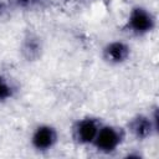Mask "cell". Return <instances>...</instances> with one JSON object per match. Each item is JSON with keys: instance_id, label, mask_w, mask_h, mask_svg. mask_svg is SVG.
Returning <instances> with one entry per match:
<instances>
[{"instance_id": "1", "label": "cell", "mask_w": 159, "mask_h": 159, "mask_svg": "<svg viewBox=\"0 0 159 159\" xmlns=\"http://www.w3.org/2000/svg\"><path fill=\"white\" fill-rule=\"evenodd\" d=\"M123 139L124 132L122 128L114 125H101L92 144L98 152L103 154H111L118 149Z\"/></svg>"}, {"instance_id": "2", "label": "cell", "mask_w": 159, "mask_h": 159, "mask_svg": "<svg viewBox=\"0 0 159 159\" xmlns=\"http://www.w3.org/2000/svg\"><path fill=\"white\" fill-rule=\"evenodd\" d=\"M154 26H155L154 16L147 9L142 6H135L132 9L129 14L125 29H128V31L133 32L134 35L142 36L150 32L154 29Z\"/></svg>"}, {"instance_id": "3", "label": "cell", "mask_w": 159, "mask_h": 159, "mask_svg": "<svg viewBox=\"0 0 159 159\" xmlns=\"http://www.w3.org/2000/svg\"><path fill=\"white\" fill-rule=\"evenodd\" d=\"M101 125H102L101 122L96 118L87 117V118L80 119L73 124L72 137L75 142L81 145L92 144Z\"/></svg>"}, {"instance_id": "4", "label": "cell", "mask_w": 159, "mask_h": 159, "mask_svg": "<svg viewBox=\"0 0 159 159\" xmlns=\"http://www.w3.org/2000/svg\"><path fill=\"white\" fill-rule=\"evenodd\" d=\"M128 128L130 133L137 138V139H147L153 134V132L158 130V116L157 111L154 113V117L150 118L144 114H138L135 116L128 124Z\"/></svg>"}, {"instance_id": "5", "label": "cell", "mask_w": 159, "mask_h": 159, "mask_svg": "<svg viewBox=\"0 0 159 159\" xmlns=\"http://www.w3.org/2000/svg\"><path fill=\"white\" fill-rule=\"evenodd\" d=\"M57 139V130L52 125L42 124L34 130L31 137V145L39 152H47L55 147Z\"/></svg>"}, {"instance_id": "6", "label": "cell", "mask_w": 159, "mask_h": 159, "mask_svg": "<svg viewBox=\"0 0 159 159\" xmlns=\"http://www.w3.org/2000/svg\"><path fill=\"white\" fill-rule=\"evenodd\" d=\"M129 53H130V48L127 43L122 41H113L104 47L103 57L107 62L118 65L127 61V58L129 57Z\"/></svg>"}, {"instance_id": "7", "label": "cell", "mask_w": 159, "mask_h": 159, "mask_svg": "<svg viewBox=\"0 0 159 159\" xmlns=\"http://www.w3.org/2000/svg\"><path fill=\"white\" fill-rule=\"evenodd\" d=\"M40 50H41V46H40V42H39V39L30 35L24 45H22V52L25 55V57L30 61V60H35L37 58V56L40 55Z\"/></svg>"}, {"instance_id": "8", "label": "cell", "mask_w": 159, "mask_h": 159, "mask_svg": "<svg viewBox=\"0 0 159 159\" xmlns=\"http://www.w3.org/2000/svg\"><path fill=\"white\" fill-rule=\"evenodd\" d=\"M14 94V87L10 84V82L0 76V102H5L10 99Z\"/></svg>"}, {"instance_id": "9", "label": "cell", "mask_w": 159, "mask_h": 159, "mask_svg": "<svg viewBox=\"0 0 159 159\" xmlns=\"http://www.w3.org/2000/svg\"><path fill=\"white\" fill-rule=\"evenodd\" d=\"M7 1L6 0H0V14H2L7 9Z\"/></svg>"}, {"instance_id": "10", "label": "cell", "mask_w": 159, "mask_h": 159, "mask_svg": "<svg viewBox=\"0 0 159 159\" xmlns=\"http://www.w3.org/2000/svg\"><path fill=\"white\" fill-rule=\"evenodd\" d=\"M32 1H35V0H17V2H19L20 5H22V6L29 5V4H30V2H32Z\"/></svg>"}]
</instances>
